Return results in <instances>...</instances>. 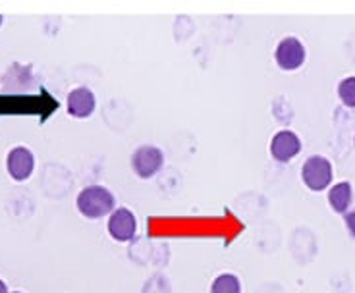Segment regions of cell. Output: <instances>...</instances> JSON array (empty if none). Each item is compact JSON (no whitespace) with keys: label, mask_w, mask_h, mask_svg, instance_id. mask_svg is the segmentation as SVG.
<instances>
[{"label":"cell","mask_w":355,"mask_h":293,"mask_svg":"<svg viewBox=\"0 0 355 293\" xmlns=\"http://www.w3.org/2000/svg\"><path fill=\"white\" fill-rule=\"evenodd\" d=\"M338 97L347 108H355V76L344 78L338 85Z\"/></svg>","instance_id":"obj_11"},{"label":"cell","mask_w":355,"mask_h":293,"mask_svg":"<svg viewBox=\"0 0 355 293\" xmlns=\"http://www.w3.org/2000/svg\"><path fill=\"white\" fill-rule=\"evenodd\" d=\"M302 151V139L290 130L276 132L270 139V154L276 162H290Z\"/></svg>","instance_id":"obj_7"},{"label":"cell","mask_w":355,"mask_h":293,"mask_svg":"<svg viewBox=\"0 0 355 293\" xmlns=\"http://www.w3.org/2000/svg\"><path fill=\"white\" fill-rule=\"evenodd\" d=\"M0 293H8V285H6V282L0 278Z\"/></svg>","instance_id":"obj_13"},{"label":"cell","mask_w":355,"mask_h":293,"mask_svg":"<svg viewBox=\"0 0 355 293\" xmlns=\"http://www.w3.org/2000/svg\"><path fill=\"white\" fill-rule=\"evenodd\" d=\"M275 60L278 68L284 71H293L302 68L305 62V46L300 39L295 37H286L282 39L275 51Z\"/></svg>","instance_id":"obj_5"},{"label":"cell","mask_w":355,"mask_h":293,"mask_svg":"<svg viewBox=\"0 0 355 293\" xmlns=\"http://www.w3.org/2000/svg\"><path fill=\"white\" fill-rule=\"evenodd\" d=\"M211 293H241L240 278L228 272L216 276L211 284Z\"/></svg>","instance_id":"obj_10"},{"label":"cell","mask_w":355,"mask_h":293,"mask_svg":"<svg viewBox=\"0 0 355 293\" xmlns=\"http://www.w3.org/2000/svg\"><path fill=\"white\" fill-rule=\"evenodd\" d=\"M332 178H334V170H332V162L327 157L313 154L303 162L302 179L311 191L315 193L324 191L332 184Z\"/></svg>","instance_id":"obj_2"},{"label":"cell","mask_w":355,"mask_h":293,"mask_svg":"<svg viewBox=\"0 0 355 293\" xmlns=\"http://www.w3.org/2000/svg\"><path fill=\"white\" fill-rule=\"evenodd\" d=\"M132 170L141 179H151L164 166V152L155 145H141L132 152Z\"/></svg>","instance_id":"obj_3"},{"label":"cell","mask_w":355,"mask_h":293,"mask_svg":"<svg viewBox=\"0 0 355 293\" xmlns=\"http://www.w3.org/2000/svg\"><path fill=\"white\" fill-rule=\"evenodd\" d=\"M66 103H68V114L71 118H78V120L89 118L95 112V108H97L95 93L89 87H76V89H71L68 93Z\"/></svg>","instance_id":"obj_8"},{"label":"cell","mask_w":355,"mask_h":293,"mask_svg":"<svg viewBox=\"0 0 355 293\" xmlns=\"http://www.w3.org/2000/svg\"><path fill=\"white\" fill-rule=\"evenodd\" d=\"M2 21H4V18H2V16H0V26H2Z\"/></svg>","instance_id":"obj_14"},{"label":"cell","mask_w":355,"mask_h":293,"mask_svg":"<svg viewBox=\"0 0 355 293\" xmlns=\"http://www.w3.org/2000/svg\"><path fill=\"white\" fill-rule=\"evenodd\" d=\"M344 222H346L347 231L352 233V238L355 240V208H352V211H347V213L344 214Z\"/></svg>","instance_id":"obj_12"},{"label":"cell","mask_w":355,"mask_h":293,"mask_svg":"<svg viewBox=\"0 0 355 293\" xmlns=\"http://www.w3.org/2000/svg\"><path fill=\"white\" fill-rule=\"evenodd\" d=\"M6 170L14 181H26L35 170V157L27 147H14L6 157Z\"/></svg>","instance_id":"obj_6"},{"label":"cell","mask_w":355,"mask_h":293,"mask_svg":"<svg viewBox=\"0 0 355 293\" xmlns=\"http://www.w3.org/2000/svg\"><path fill=\"white\" fill-rule=\"evenodd\" d=\"M76 204L81 216H85L89 220H98L103 216L114 213L116 199L110 193V189L105 186H87L80 191Z\"/></svg>","instance_id":"obj_1"},{"label":"cell","mask_w":355,"mask_h":293,"mask_svg":"<svg viewBox=\"0 0 355 293\" xmlns=\"http://www.w3.org/2000/svg\"><path fill=\"white\" fill-rule=\"evenodd\" d=\"M354 203V189L349 181H340L336 186L330 187L329 204L330 208L338 214H346Z\"/></svg>","instance_id":"obj_9"},{"label":"cell","mask_w":355,"mask_h":293,"mask_svg":"<svg viewBox=\"0 0 355 293\" xmlns=\"http://www.w3.org/2000/svg\"><path fill=\"white\" fill-rule=\"evenodd\" d=\"M108 233L118 243H130L135 240L137 233V218L130 208H114V213L108 218Z\"/></svg>","instance_id":"obj_4"},{"label":"cell","mask_w":355,"mask_h":293,"mask_svg":"<svg viewBox=\"0 0 355 293\" xmlns=\"http://www.w3.org/2000/svg\"><path fill=\"white\" fill-rule=\"evenodd\" d=\"M12 293H24V292H12Z\"/></svg>","instance_id":"obj_15"}]
</instances>
